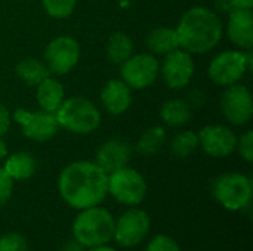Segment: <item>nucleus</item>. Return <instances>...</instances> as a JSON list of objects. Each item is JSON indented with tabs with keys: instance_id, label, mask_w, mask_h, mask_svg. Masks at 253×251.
<instances>
[{
	"instance_id": "1",
	"label": "nucleus",
	"mask_w": 253,
	"mask_h": 251,
	"mask_svg": "<svg viewBox=\"0 0 253 251\" xmlns=\"http://www.w3.org/2000/svg\"><path fill=\"white\" fill-rule=\"evenodd\" d=\"M61 198L73 209L99 206L108 194V175L92 161H74L58 178Z\"/></svg>"
},
{
	"instance_id": "2",
	"label": "nucleus",
	"mask_w": 253,
	"mask_h": 251,
	"mask_svg": "<svg viewBox=\"0 0 253 251\" xmlns=\"http://www.w3.org/2000/svg\"><path fill=\"white\" fill-rule=\"evenodd\" d=\"M175 30L179 47L191 55H202L212 50L224 34V25L218 13L205 6L188 9Z\"/></svg>"
},
{
	"instance_id": "3",
	"label": "nucleus",
	"mask_w": 253,
	"mask_h": 251,
	"mask_svg": "<svg viewBox=\"0 0 253 251\" xmlns=\"http://www.w3.org/2000/svg\"><path fill=\"white\" fill-rule=\"evenodd\" d=\"M114 217L99 206L80 210L73 223L74 240L86 249L107 246L114 237Z\"/></svg>"
},
{
	"instance_id": "4",
	"label": "nucleus",
	"mask_w": 253,
	"mask_h": 251,
	"mask_svg": "<svg viewBox=\"0 0 253 251\" xmlns=\"http://www.w3.org/2000/svg\"><path fill=\"white\" fill-rule=\"evenodd\" d=\"M55 115L59 127L76 135H89L101 124V112L98 107L83 96L64 99Z\"/></svg>"
},
{
	"instance_id": "5",
	"label": "nucleus",
	"mask_w": 253,
	"mask_h": 251,
	"mask_svg": "<svg viewBox=\"0 0 253 251\" xmlns=\"http://www.w3.org/2000/svg\"><path fill=\"white\" fill-rule=\"evenodd\" d=\"M252 70V49L248 52L242 50H225L216 55L209 67V78L222 87L239 83L243 75Z\"/></svg>"
},
{
	"instance_id": "6",
	"label": "nucleus",
	"mask_w": 253,
	"mask_h": 251,
	"mask_svg": "<svg viewBox=\"0 0 253 251\" xmlns=\"http://www.w3.org/2000/svg\"><path fill=\"white\" fill-rule=\"evenodd\" d=\"M212 191L222 207L239 212L246 209L252 201V179L243 173H224L216 178Z\"/></svg>"
},
{
	"instance_id": "7",
	"label": "nucleus",
	"mask_w": 253,
	"mask_h": 251,
	"mask_svg": "<svg viewBox=\"0 0 253 251\" xmlns=\"http://www.w3.org/2000/svg\"><path fill=\"white\" fill-rule=\"evenodd\" d=\"M108 194L125 206H138L147 197V182L139 172L126 166L108 175Z\"/></svg>"
},
{
	"instance_id": "8",
	"label": "nucleus",
	"mask_w": 253,
	"mask_h": 251,
	"mask_svg": "<svg viewBox=\"0 0 253 251\" xmlns=\"http://www.w3.org/2000/svg\"><path fill=\"white\" fill-rule=\"evenodd\" d=\"M160 72V64L151 53H136L127 58L120 68L122 80L135 90H142L154 84Z\"/></svg>"
},
{
	"instance_id": "9",
	"label": "nucleus",
	"mask_w": 253,
	"mask_h": 251,
	"mask_svg": "<svg viewBox=\"0 0 253 251\" xmlns=\"http://www.w3.org/2000/svg\"><path fill=\"white\" fill-rule=\"evenodd\" d=\"M13 120L21 126L25 138L36 142L50 141L59 130L56 115L47 111H28L25 108H18L13 112Z\"/></svg>"
},
{
	"instance_id": "10",
	"label": "nucleus",
	"mask_w": 253,
	"mask_h": 251,
	"mask_svg": "<svg viewBox=\"0 0 253 251\" xmlns=\"http://www.w3.org/2000/svg\"><path fill=\"white\" fill-rule=\"evenodd\" d=\"M80 46L70 36H58L50 40L44 49V64L56 75L68 74L79 62Z\"/></svg>"
},
{
	"instance_id": "11",
	"label": "nucleus",
	"mask_w": 253,
	"mask_h": 251,
	"mask_svg": "<svg viewBox=\"0 0 253 251\" xmlns=\"http://www.w3.org/2000/svg\"><path fill=\"white\" fill-rule=\"evenodd\" d=\"M150 216L141 209H130L125 212L114 223V240L119 246L130 249L141 244L150 231Z\"/></svg>"
},
{
	"instance_id": "12",
	"label": "nucleus",
	"mask_w": 253,
	"mask_h": 251,
	"mask_svg": "<svg viewBox=\"0 0 253 251\" xmlns=\"http://www.w3.org/2000/svg\"><path fill=\"white\" fill-rule=\"evenodd\" d=\"M160 72L163 81L169 89L181 90L187 87L194 77V61L191 53L179 47L165 55V61L160 67Z\"/></svg>"
},
{
	"instance_id": "13",
	"label": "nucleus",
	"mask_w": 253,
	"mask_h": 251,
	"mask_svg": "<svg viewBox=\"0 0 253 251\" xmlns=\"http://www.w3.org/2000/svg\"><path fill=\"white\" fill-rule=\"evenodd\" d=\"M222 114L233 126H245L253 115V101L251 90L243 84H231L221 99Z\"/></svg>"
},
{
	"instance_id": "14",
	"label": "nucleus",
	"mask_w": 253,
	"mask_h": 251,
	"mask_svg": "<svg viewBox=\"0 0 253 251\" xmlns=\"http://www.w3.org/2000/svg\"><path fill=\"white\" fill-rule=\"evenodd\" d=\"M199 146L213 158H225L236 151V133L222 124H209L199 133Z\"/></svg>"
},
{
	"instance_id": "15",
	"label": "nucleus",
	"mask_w": 253,
	"mask_h": 251,
	"mask_svg": "<svg viewBox=\"0 0 253 251\" xmlns=\"http://www.w3.org/2000/svg\"><path fill=\"white\" fill-rule=\"evenodd\" d=\"M227 36L239 49L249 50L253 47V15L252 10L234 9L228 13Z\"/></svg>"
},
{
	"instance_id": "16",
	"label": "nucleus",
	"mask_w": 253,
	"mask_h": 251,
	"mask_svg": "<svg viewBox=\"0 0 253 251\" xmlns=\"http://www.w3.org/2000/svg\"><path fill=\"white\" fill-rule=\"evenodd\" d=\"M101 104L108 114L122 115L132 104V89L122 78L110 80L101 90Z\"/></svg>"
},
{
	"instance_id": "17",
	"label": "nucleus",
	"mask_w": 253,
	"mask_h": 251,
	"mask_svg": "<svg viewBox=\"0 0 253 251\" xmlns=\"http://www.w3.org/2000/svg\"><path fill=\"white\" fill-rule=\"evenodd\" d=\"M130 146L119 139H111L104 142L96 151V164L107 173H113L119 169L127 166L130 160Z\"/></svg>"
},
{
	"instance_id": "18",
	"label": "nucleus",
	"mask_w": 253,
	"mask_h": 251,
	"mask_svg": "<svg viewBox=\"0 0 253 251\" xmlns=\"http://www.w3.org/2000/svg\"><path fill=\"white\" fill-rule=\"evenodd\" d=\"M65 92L64 86L59 80L52 78L50 75L46 77L43 81H40L36 86V99L40 107V109L47 112H56L61 104L64 102Z\"/></svg>"
},
{
	"instance_id": "19",
	"label": "nucleus",
	"mask_w": 253,
	"mask_h": 251,
	"mask_svg": "<svg viewBox=\"0 0 253 251\" xmlns=\"http://www.w3.org/2000/svg\"><path fill=\"white\" fill-rule=\"evenodd\" d=\"M145 43L151 55H168L179 49L176 30L169 27H157L151 30L145 38Z\"/></svg>"
},
{
	"instance_id": "20",
	"label": "nucleus",
	"mask_w": 253,
	"mask_h": 251,
	"mask_svg": "<svg viewBox=\"0 0 253 251\" xmlns=\"http://www.w3.org/2000/svg\"><path fill=\"white\" fill-rule=\"evenodd\" d=\"M193 115V108L185 99L173 98L166 101L160 108V118L165 124L170 127L185 126Z\"/></svg>"
},
{
	"instance_id": "21",
	"label": "nucleus",
	"mask_w": 253,
	"mask_h": 251,
	"mask_svg": "<svg viewBox=\"0 0 253 251\" xmlns=\"http://www.w3.org/2000/svg\"><path fill=\"white\" fill-rule=\"evenodd\" d=\"M36 160L28 152H15L4 161V172L12 180H27L36 173Z\"/></svg>"
},
{
	"instance_id": "22",
	"label": "nucleus",
	"mask_w": 253,
	"mask_h": 251,
	"mask_svg": "<svg viewBox=\"0 0 253 251\" xmlns=\"http://www.w3.org/2000/svg\"><path fill=\"white\" fill-rule=\"evenodd\" d=\"M105 53L110 62L122 65L127 58L133 55V41L126 33L117 31L110 36L105 46Z\"/></svg>"
},
{
	"instance_id": "23",
	"label": "nucleus",
	"mask_w": 253,
	"mask_h": 251,
	"mask_svg": "<svg viewBox=\"0 0 253 251\" xmlns=\"http://www.w3.org/2000/svg\"><path fill=\"white\" fill-rule=\"evenodd\" d=\"M15 71H16V75L28 86H37L40 81H43L50 74V71L44 62H42L37 58H31V56L21 59L16 64Z\"/></svg>"
},
{
	"instance_id": "24",
	"label": "nucleus",
	"mask_w": 253,
	"mask_h": 251,
	"mask_svg": "<svg viewBox=\"0 0 253 251\" xmlns=\"http://www.w3.org/2000/svg\"><path fill=\"white\" fill-rule=\"evenodd\" d=\"M166 139H168L166 129L162 126H153V127L147 129L142 133V136L139 138V141L136 143V151H138V154L145 155V157L154 155L166 143Z\"/></svg>"
},
{
	"instance_id": "25",
	"label": "nucleus",
	"mask_w": 253,
	"mask_h": 251,
	"mask_svg": "<svg viewBox=\"0 0 253 251\" xmlns=\"http://www.w3.org/2000/svg\"><path fill=\"white\" fill-rule=\"evenodd\" d=\"M199 148V136L193 130H182L170 141V151L176 158H187Z\"/></svg>"
},
{
	"instance_id": "26",
	"label": "nucleus",
	"mask_w": 253,
	"mask_h": 251,
	"mask_svg": "<svg viewBox=\"0 0 253 251\" xmlns=\"http://www.w3.org/2000/svg\"><path fill=\"white\" fill-rule=\"evenodd\" d=\"M46 13L55 19L68 18L77 4V0H42Z\"/></svg>"
},
{
	"instance_id": "27",
	"label": "nucleus",
	"mask_w": 253,
	"mask_h": 251,
	"mask_svg": "<svg viewBox=\"0 0 253 251\" xmlns=\"http://www.w3.org/2000/svg\"><path fill=\"white\" fill-rule=\"evenodd\" d=\"M28 243L24 235L18 232L4 234L0 237V251H27Z\"/></svg>"
},
{
	"instance_id": "28",
	"label": "nucleus",
	"mask_w": 253,
	"mask_h": 251,
	"mask_svg": "<svg viewBox=\"0 0 253 251\" xmlns=\"http://www.w3.org/2000/svg\"><path fill=\"white\" fill-rule=\"evenodd\" d=\"M147 251H181V247L172 237L160 234L150 240Z\"/></svg>"
},
{
	"instance_id": "29",
	"label": "nucleus",
	"mask_w": 253,
	"mask_h": 251,
	"mask_svg": "<svg viewBox=\"0 0 253 251\" xmlns=\"http://www.w3.org/2000/svg\"><path fill=\"white\" fill-rule=\"evenodd\" d=\"M236 149L239 151L240 157H242L245 161L252 163L253 161V132L252 130H248V132H245L242 136H239V138H237Z\"/></svg>"
},
{
	"instance_id": "30",
	"label": "nucleus",
	"mask_w": 253,
	"mask_h": 251,
	"mask_svg": "<svg viewBox=\"0 0 253 251\" xmlns=\"http://www.w3.org/2000/svg\"><path fill=\"white\" fill-rule=\"evenodd\" d=\"M12 191H13V180L4 172V169L0 167V207L9 201V198L12 197Z\"/></svg>"
},
{
	"instance_id": "31",
	"label": "nucleus",
	"mask_w": 253,
	"mask_h": 251,
	"mask_svg": "<svg viewBox=\"0 0 253 251\" xmlns=\"http://www.w3.org/2000/svg\"><path fill=\"white\" fill-rule=\"evenodd\" d=\"M10 127V114L9 111L0 104V136H4Z\"/></svg>"
},
{
	"instance_id": "32",
	"label": "nucleus",
	"mask_w": 253,
	"mask_h": 251,
	"mask_svg": "<svg viewBox=\"0 0 253 251\" xmlns=\"http://www.w3.org/2000/svg\"><path fill=\"white\" fill-rule=\"evenodd\" d=\"M215 7L221 13H230L231 10H234L231 0H215Z\"/></svg>"
},
{
	"instance_id": "33",
	"label": "nucleus",
	"mask_w": 253,
	"mask_h": 251,
	"mask_svg": "<svg viewBox=\"0 0 253 251\" xmlns=\"http://www.w3.org/2000/svg\"><path fill=\"white\" fill-rule=\"evenodd\" d=\"M234 9H245V10H252L253 0H231Z\"/></svg>"
},
{
	"instance_id": "34",
	"label": "nucleus",
	"mask_w": 253,
	"mask_h": 251,
	"mask_svg": "<svg viewBox=\"0 0 253 251\" xmlns=\"http://www.w3.org/2000/svg\"><path fill=\"white\" fill-rule=\"evenodd\" d=\"M6 155H7V146H6L4 141L1 139V136H0V161L4 160Z\"/></svg>"
},
{
	"instance_id": "35",
	"label": "nucleus",
	"mask_w": 253,
	"mask_h": 251,
	"mask_svg": "<svg viewBox=\"0 0 253 251\" xmlns=\"http://www.w3.org/2000/svg\"><path fill=\"white\" fill-rule=\"evenodd\" d=\"M89 251H116L114 249L108 247V246H101V247H95V249H89Z\"/></svg>"
}]
</instances>
